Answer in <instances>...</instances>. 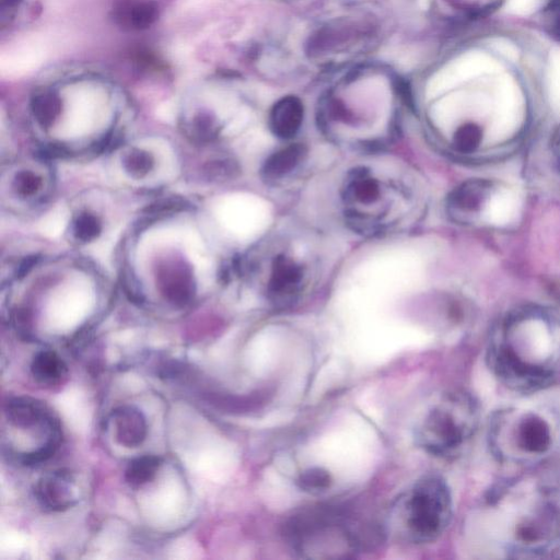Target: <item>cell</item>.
Masks as SVG:
<instances>
[{"label":"cell","mask_w":560,"mask_h":560,"mask_svg":"<svg viewBox=\"0 0 560 560\" xmlns=\"http://www.w3.org/2000/svg\"><path fill=\"white\" fill-rule=\"evenodd\" d=\"M487 363L507 388L532 393L560 378V317L551 310L524 307L501 320L487 348Z\"/></svg>","instance_id":"1"},{"label":"cell","mask_w":560,"mask_h":560,"mask_svg":"<svg viewBox=\"0 0 560 560\" xmlns=\"http://www.w3.org/2000/svg\"><path fill=\"white\" fill-rule=\"evenodd\" d=\"M488 445L501 464L524 468L551 457L556 431L541 412L528 407H505L489 419Z\"/></svg>","instance_id":"2"},{"label":"cell","mask_w":560,"mask_h":560,"mask_svg":"<svg viewBox=\"0 0 560 560\" xmlns=\"http://www.w3.org/2000/svg\"><path fill=\"white\" fill-rule=\"evenodd\" d=\"M452 495L445 480L429 475L408 488L393 504L389 528L406 543L435 542L445 533L452 518Z\"/></svg>","instance_id":"3"},{"label":"cell","mask_w":560,"mask_h":560,"mask_svg":"<svg viewBox=\"0 0 560 560\" xmlns=\"http://www.w3.org/2000/svg\"><path fill=\"white\" fill-rule=\"evenodd\" d=\"M480 420V404L471 393L449 391L441 395L417 426L416 443L434 457H453L475 436Z\"/></svg>","instance_id":"4"},{"label":"cell","mask_w":560,"mask_h":560,"mask_svg":"<svg viewBox=\"0 0 560 560\" xmlns=\"http://www.w3.org/2000/svg\"><path fill=\"white\" fill-rule=\"evenodd\" d=\"M288 536L301 556L348 557L358 551L360 534L350 521L332 510L307 511L290 522Z\"/></svg>","instance_id":"5"},{"label":"cell","mask_w":560,"mask_h":560,"mask_svg":"<svg viewBox=\"0 0 560 560\" xmlns=\"http://www.w3.org/2000/svg\"><path fill=\"white\" fill-rule=\"evenodd\" d=\"M560 547V506L546 495L519 519L507 545L515 558L543 557Z\"/></svg>","instance_id":"6"},{"label":"cell","mask_w":560,"mask_h":560,"mask_svg":"<svg viewBox=\"0 0 560 560\" xmlns=\"http://www.w3.org/2000/svg\"><path fill=\"white\" fill-rule=\"evenodd\" d=\"M162 294L177 307L188 305L193 299L195 285L192 272L182 263L162 267L159 275Z\"/></svg>","instance_id":"7"},{"label":"cell","mask_w":560,"mask_h":560,"mask_svg":"<svg viewBox=\"0 0 560 560\" xmlns=\"http://www.w3.org/2000/svg\"><path fill=\"white\" fill-rule=\"evenodd\" d=\"M35 496L46 509L65 510L72 506L74 501L72 478L62 471L46 475L35 486Z\"/></svg>","instance_id":"8"},{"label":"cell","mask_w":560,"mask_h":560,"mask_svg":"<svg viewBox=\"0 0 560 560\" xmlns=\"http://www.w3.org/2000/svg\"><path fill=\"white\" fill-rule=\"evenodd\" d=\"M112 17L124 30L143 31L158 20L159 9L149 0H122L113 8Z\"/></svg>","instance_id":"9"},{"label":"cell","mask_w":560,"mask_h":560,"mask_svg":"<svg viewBox=\"0 0 560 560\" xmlns=\"http://www.w3.org/2000/svg\"><path fill=\"white\" fill-rule=\"evenodd\" d=\"M115 436L120 445L137 448L147 437V422L144 414L136 407L123 406L113 414Z\"/></svg>","instance_id":"10"},{"label":"cell","mask_w":560,"mask_h":560,"mask_svg":"<svg viewBox=\"0 0 560 560\" xmlns=\"http://www.w3.org/2000/svg\"><path fill=\"white\" fill-rule=\"evenodd\" d=\"M5 411L10 424L20 429H32L54 423L45 406L30 398L10 400Z\"/></svg>","instance_id":"11"},{"label":"cell","mask_w":560,"mask_h":560,"mask_svg":"<svg viewBox=\"0 0 560 560\" xmlns=\"http://www.w3.org/2000/svg\"><path fill=\"white\" fill-rule=\"evenodd\" d=\"M493 192V185L485 180L466 182L454 191L451 206L462 215H473L482 209Z\"/></svg>","instance_id":"12"},{"label":"cell","mask_w":560,"mask_h":560,"mask_svg":"<svg viewBox=\"0 0 560 560\" xmlns=\"http://www.w3.org/2000/svg\"><path fill=\"white\" fill-rule=\"evenodd\" d=\"M31 372L35 381L48 388L62 384L68 375L64 361L52 350H43L34 356Z\"/></svg>","instance_id":"13"},{"label":"cell","mask_w":560,"mask_h":560,"mask_svg":"<svg viewBox=\"0 0 560 560\" xmlns=\"http://www.w3.org/2000/svg\"><path fill=\"white\" fill-rule=\"evenodd\" d=\"M305 155V148L299 145L290 146L268 159L264 166L266 178L283 177L284 174L295 169Z\"/></svg>","instance_id":"14"},{"label":"cell","mask_w":560,"mask_h":560,"mask_svg":"<svg viewBox=\"0 0 560 560\" xmlns=\"http://www.w3.org/2000/svg\"><path fill=\"white\" fill-rule=\"evenodd\" d=\"M31 110L35 120L43 127L51 126L62 111L60 97L53 91H43L31 101Z\"/></svg>","instance_id":"15"},{"label":"cell","mask_w":560,"mask_h":560,"mask_svg":"<svg viewBox=\"0 0 560 560\" xmlns=\"http://www.w3.org/2000/svg\"><path fill=\"white\" fill-rule=\"evenodd\" d=\"M160 459L153 455H144L128 464L125 478L132 487H142L153 481L160 469Z\"/></svg>","instance_id":"16"},{"label":"cell","mask_w":560,"mask_h":560,"mask_svg":"<svg viewBox=\"0 0 560 560\" xmlns=\"http://www.w3.org/2000/svg\"><path fill=\"white\" fill-rule=\"evenodd\" d=\"M155 160L147 151L134 149L124 159V168L134 178H144L154 169Z\"/></svg>","instance_id":"17"},{"label":"cell","mask_w":560,"mask_h":560,"mask_svg":"<svg viewBox=\"0 0 560 560\" xmlns=\"http://www.w3.org/2000/svg\"><path fill=\"white\" fill-rule=\"evenodd\" d=\"M483 133L480 126L470 123L459 128L454 136V146L463 154L473 153L482 143Z\"/></svg>","instance_id":"18"},{"label":"cell","mask_w":560,"mask_h":560,"mask_svg":"<svg viewBox=\"0 0 560 560\" xmlns=\"http://www.w3.org/2000/svg\"><path fill=\"white\" fill-rule=\"evenodd\" d=\"M102 230L98 217L92 214H81L75 221L73 231L75 238L83 243L96 240Z\"/></svg>","instance_id":"19"},{"label":"cell","mask_w":560,"mask_h":560,"mask_svg":"<svg viewBox=\"0 0 560 560\" xmlns=\"http://www.w3.org/2000/svg\"><path fill=\"white\" fill-rule=\"evenodd\" d=\"M332 483L331 475L322 469H310L301 473L298 485L308 493H321Z\"/></svg>","instance_id":"20"},{"label":"cell","mask_w":560,"mask_h":560,"mask_svg":"<svg viewBox=\"0 0 560 560\" xmlns=\"http://www.w3.org/2000/svg\"><path fill=\"white\" fill-rule=\"evenodd\" d=\"M189 135L198 143H206L217 135V125L214 119L207 113L195 116L189 126Z\"/></svg>","instance_id":"21"},{"label":"cell","mask_w":560,"mask_h":560,"mask_svg":"<svg viewBox=\"0 0 560 560\" xmlns=\"http://www.w3.org/2000/svg\"><path fill=\"white\" fill-rule=\"evenodd\" d=\"M42 186V179L32 171H20L15 178L14 188L16 193L22 197H32L37 194Z\"/></svg>","instance_id":"22"},{"label":"cell","mask_w":560,"mask_h":560,"mask_svg":"<svg viewBox=\"0 0 560 560\" xmlns=\"http://www.w3.org/2000/svg\"><path fill=\"white\" fill-rule=\"evenodd\" d=\"M298 278L299 273L293 265L283 263L277 266L274 276L275 290L284 291L285 287L296 284Z\"/></svg>","instance_id":"23"},{"label":"cell","mask_w":560,"mask_h":560,"mask_svg":"<svg viewBox=\"0 0 560 560\" xmlns=\"http://www.w3.org/2000/svg\"><path fill=\"white\" fill-rule=\"evenodd\" d=\"M545 15L550 20L553 37L560 41V0H551L545 8Z\"/></svg>","instance_id":"24"},{"label":"cell","mask_w":560,"mask_h":560,"mask_svg":"<svg viewBox=\"0 0 560 560\" xmlns=\"http://www.w3.org/2000/svg\"><path fill=\"white\" fill-rule=\"evenodd\" d=\"M22 0H0V18L3 28L13 20L17 14Z\"/></svg>","instance_id":"25"},{"label":"cell","mask_w":560,"mask_h":560,"mask_svg":"<svg viewBox=\"0 0 560 560\" xmlns=\"http://www.w3.org/2000/svg\"><path fill=\"white\" fill-rule=\"evenodd\" d=\"M356 194L360 200L365 202L372 201L378 195L377 186L370 181L361 182L357 186Z\"/></svg>","instance_id":"26"},{"label":"cell","mask_w":560,"mask_h":560,"mask_svg":"<svg viewBox=\"0 0 560 560\" xmlns=\"http://www.w3.org/2000/svg\"><path fill=\"white\" fill-rule=\"evenodd\" d=\"M552 153L555 160V166L560 172V127L558 128L557 132L554 134L552 140Z\"/></svg>","instance_id":"27"}]
</instances>
